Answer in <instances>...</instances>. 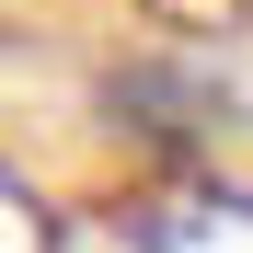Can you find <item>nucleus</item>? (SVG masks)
I'll return each mask as SVG.
<instances>
[{"mask_svg":"<svg viewBox=\"0 0 253 253\" xmlns=\"http://www.w3.org/2000/svg\"><path fill=\"white\" fill-rule=\"evenodd\" d=\"M253 0H150V23H184V35H230Z\"/></svg>","mask_w":253,"mask_h":253,"instance_id":"nucleus-1","label":"nucleus"}]
</instances>
